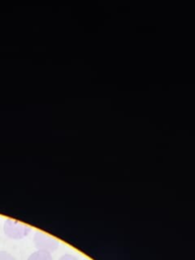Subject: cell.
I'll list each match as a JSON object with an SVG mask.
<instances>
[{"label": "cell", "mask_w": 195, "mask_h": 260, "mask_svg": "<svg viewBox=\"0 0 195 260\" xmlns=\"http://www.w3.org/2000/svg\"><path fill=\"white\" fill-rule=\"evenodd\" d=\"M26 260H53L50 252L44 250H37L32 252Z\"/></svg>", "instance_id": "3957f363"}, {"label": "cell", "mask_w": 195, "mask_h": 260, "mask_svg": "<svg viewBox=\"0 0 195 260\" xmlns=\"http://www.w3.org/2000/svg\"><path fill=\"white\" fill-rule=\"evenodd\" d=\"M0 260H16V258L6 251H0Z\"/></svg>", "instance_id": "277c9868"}, {"label": "cell", "mask_w": 195, "mask_h": 260, "mask_svg": "<svg viewBox=\"0 0 195 260\" xmlns=\"http://www.w3.org/2000/svg\"><path fill=\"white\" fill-rule=\"evenodd\" d=\"M30 231V226L13 219H7L4 223L5 235L13 240H20L26 237Z\"/></svg>", "instance_id": "6da1fadb"}, {"label": "cell", "mask_w": 195, "mask_h": 260, "mask_svg": "<svg viewBox=\"0 0 195 260\" xmlns=\"http://www.w3.org/2000/svg\"><path fill=\"white\" fill-rule=\"evenodd\" d=\"M34 244L38 250H44L50 253L55 252L59 248V242L56 238L40 231L35 233Z\"/></svg>", "instance_id": "7a4b0ae2"}, {"label": "cell", "mask_w": 195, "mask_h": 260, "mask_svg": "<svg viewBox=\"0 0 195 260\" xmlns=\"http://www.w3.org/2000/svg\"><path fill=\"white\" fill-rule=\"evenodd\" d=\"M58 260H79L76 256L71 255V254H64L62 255Z\"/></svg>", "instance_id": "5b68a950"}]
</instances>
